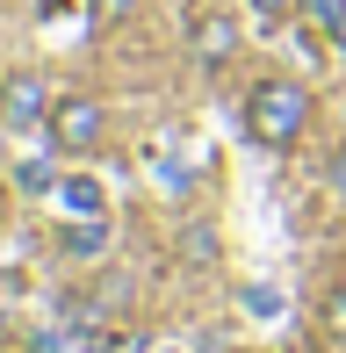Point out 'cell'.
Returning <instances> with one entry per match:
<instances>
[{"label": "cell", "mask_w": 346, "mask_h": 353, "mask_svg": "<svg viewBox=\"0 0 346 353\" xmlns=\"http://www.w3.org/2000/svg\"><path fill=\"white\" fill-rule=\"evenodd\" d=\"M310 123V94L296 87V79H260L253 94H245V137L260 144V152H289L296 137H303Z\"/></svg>", "instance_id": "1"}, {"label": "cell", "mask_w": 346, "mask_h": 353, "mask_svg": "<svg viewBox=\"0 0 346 353\" xmlns=\"http://www.w3.org/2000/svg\"><path fill=\"white\" fill-rule=\"evenodd\" d=\"M51 137H58V152H87V144L101 137V101H94V94H65V101L51 108Z\"/></svg>", "instance_id": "2"}, {"label": "cell", "mask_w": 346, "mask_h": 353, "mask_svg": "<svg viewBox=\"0 0 346 353\" xmlns=\"http://www.w3.org/2000/svg\"><path fill=\"white\" fill-rule=\"evenodd\" d=\"M51 108H58V101H51V87H43L37 72H14L8 94H0V116H8V123H43Z\"/></svg>", "instance_id": "3"}, {"label": "cell", "mask_w": 346, "mask_h": 353, "mask_svg": "<svg viewBox=\"0 0 346 353\" xmlns=\"http://www.w3.org/2000/svg\"><path fill=\"white\" fill-rule=\"evenodd\" d=\"M195 51L216 58V65L238 51V29H231V14H202V22H195Z\"/></svg>", "instance_id": "4"}, {"label": "cell", "mask_w": 346, "mask_h": 353, "mask_svg": "<svg viewBox=\"0 0 346 353\" xmlns=\"http://www.w3.org/2000/svg\"><path fill=\"white\" fill-rule=\"evenodd\" d=\"M58 195H65V210H80V216H101V188H94V181H65Z\"/></svg>", "instance_id": "5"}, {"label": "cell", "mask_w": 346, "mask_h": 353, "mask_svg": "<svg viewBox=\"0 0 346 353\" xmlns=\"http://www.w3.org/2000/svg\"><path fill=\"white\" fill-rule=\"evenodd\" d=\"M137 0H87V14H94V29H116L123 14H130Z\"/></svg>", "instance_id": "6"}, {"label": "cell", "mask_w": 346, "mask_h": 353, "mask_svg": "<svg viewBox=\"0 0 346 353\" xmlns=\"http://www.w3.org/2000/svg\"><path fill=\"white\" fill-rule=\"evenodd\" d=\"M303 14H310L318 29H339V22H346V0H303Z\"/></svg>", "instance_id": "7"}, {"label": "cell", "mask_w": 346, "mask_h": 353, "mask_svg": "<svg viewBox=\"0 0 346 353\" xmlns=\"http://www.w3.org/2000/svg\"><path fill=\"white\" fill-rule=\"evenodd\" d=\"M325 332H332V339H346V281L325 296Z\"/></svg>", "instance_id": "8"}, {"label": "cell", "mask_w": 346, "mask_h": 353, "mask_svg": "<svg viewBox=\"0 0 346 353\" xmlns=\"http://www.w3.org/2000/svg\"><path fill=\"white\" fill-rule=\"evenodd\" d=\"M87 353H145V332H130V325H123L108 346H87Z\"/></svg>", "instance_id": "9"}, {"label": "cell", "mask_w": 346, "mask_h": 353, "mask_svg": "<svg viewBox=\"0 0 346 353\" xmlns=\"http://www.w3.org/2000/svg\"><path fill=\"white\" fill-rule=\"evenodd\" d=\"M65 245H72V252H101V223H80V231H72Z\"/></svg>", "instance_id": "10"}, {"label": "cell", "mask_w": 346, "mask_h": 353, "mask_svg": "<svg viewBox=\"0 0 346 353\" xmlns=\"http://www.w3.org/2000/svg\"><path fill=\"white\" fill-rule=\"evenodd\" d=\"M253 8L267 14V22H281V14H289V8H296V0H253Z\"/></svg>", "instance_id": "11"}, {"label": "cell", "mask_w": 346, "mask_h": 353, "mask_svg": "<svg viewBox=\"0 0 346 353\" xmlns=\"http://www.w3.org/2000/svg\"><path fill=\"white\" fill-rule=\"evenodd\" d=\"M339 188H346V159H339Z\"/></svg>", "instance_id": "12"}, {"label": "cell", "mask_w": 346, "mask_h": 353, "mask_svg": "<svg viewBox=\"0 0 346 353\" xmlns=\"http://www.w3.org/2000/svg\"><path fill=\"white\" fill-rule=\"evenodd\" d=\"M0 94H8V79H0Z\"/></svg>", "instance_id": "13"}]
</instances>
